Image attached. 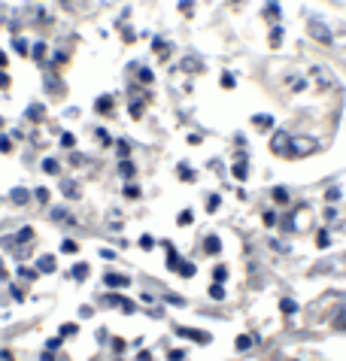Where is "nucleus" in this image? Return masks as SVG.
Returning <instances> with one entry per match:
<instances>
[{
	"mask_svg": "<svg viewBox=\"0 0 346 361\" xmlns=\"http://www.w3.org/2000/svg\"><path fill=\"white\" fill-rule=\"evenodd\" d=\"M40 270L52 274V270H55V258H52V255H43V258H40Z\"/></svg>",
	"mask_w": 346,
	"mask_h": 361,
	"instance_id": "2",
	"label": "nucleus"
},
{
	"mask_svg": "<svg viewBox=\"0 0 346 361\" xmlns=\"http://www.w3.org/2000/svg\"><path fill=\"white\" fill-rule=\"evenodd\" d=\"M207 209L213 213V209H219V197H210V204H207Z\"/></svg>",
	"mask_w": 346,
	"mask_h": 361,
	"instance_id": "14",
	"label": "nucleus"
},
{
	"mask_svg": "<svg viewBox=\"0 0 346 361\" xmlns=\"http://www.w3.org/2000/svg\"><path fill=\"white\" fill-rule=\"evenodd\" d=\"M0 279H6V270H4V264H0Z\"/></svg>",
	"mask_w": 346,
	"mask_h": 361,
	"instance_id": "17",
	"label": "nucleus"
},
{
	"mask_svg": "<svg viewBox=\"0 0 346 361\" xmlns=\"http://www.w3.org/2000/svg\"><path fill=\"white\" fill-rule=\"evenodd\" d=\"M179 270H182V276H191V274H195V264H182Z\"/></svg>",
	"mask_w": 346,
	"mask_h": 361,
	"instance_id": "13",
	"label": "nucleus"
},
{
	"mask_svg": "<svg viewBox=\"0 0 346 361\" xmlns=\"http://www.w3.org/2000/svg\"><path fill=\"white\" fill-rule=\"evenodd\" d=\"M107 283H109V286H128L131 279H128V276H113V274H109V276H107Z\"/></svg>",
	"mask_w": 346,
	"mask_h": 361,
	"instance_id": "5",
	"label": "nucleus"
},
{
	"mask_svg": "<svg viewBox=\"0 0 346 361\" xmlns=\"http://www.w3.org/2000/svg\"><path fill=\"white\" fill-rule=\"evenodd\" d=\"M46 349H49V353H58V349H61V340H49Z\"/></svg>",
	"mask_w": 346,
	"mask_h": 361,
	"instance_id": "10",
	"label": "nucleus"
},
{
	"mask_svg": "<svg viewBox=\"0 0 346 361\" xmlns=\"http://www.w3.org/2000/svg\"><path fill=\"white\" fill-rule=\"evenodd\" d=\"M177 222H179V225H191V213H179Z\"/></svg>",
	"mask_w": 346,
	"mask_h": 361,
	"instance_id": "11",
	"label": "nucleus"
},
{
	"mask_svg": "<svg viewBox=\"0 0 346 361\" xmlns=\"http://www.w3.org/2000/svg\"><path fill=\"white\" fill-rule=\"evenodd\" d=\"M85 274H88L85 264H76V267H73V276H76V279H85Z\"/></svg>",
	"mask_w": 346,
	"mask_h": 361,
	"instance_id": "7",
	"label": "nucleus"
},
{
	"mask_svg": "<svg viewBox=\"0 0 346 361\" xmlns=\"http://www.w3.org/2000/svg\"><path fill=\"white\" fill-rule=\"evenodd\" d=\"M207 252H210V255L222 252V243H219V237H207Z\"/></svg>",
	"mask_w": 346,
	"mask_h": 361,
	"instance_id": "3",
	"label": "nucleus"
},
{
	"mask_svg": "<svg viewBox=\"0 0 346 361\" xmlns=\"http://www.w3.org/2000/svg\"><path fill=\"white\" fill-rule=\"evenodd\" d=\"M61 249H64V252H67V255H73V252H79V249H76V243H73V240H64V243H61Z\"/></svg>",
	"mask_w": 346,
	"mask_h": 361,
	"instance_id": "6",
	"label": "nucleus"
},
{
	"mask_svg": "<svg viewBox=\"0 0 346 361\" xmlns=\"http://www.w3.org/2000/svg\"><path fill=\"white\" fill-rule=\"evenodd\" d=\"M177 331H179L182 337H191V340H198V343H207V340H210L207 334H203V331H189V328H177Z\"/></svg>",
	"mask_w": 346,
	"mask_h": 361,
	"instance_id": "1",
	"label": "nucleus"
},
{
	"mask_svg": "<svg viewBox=\"0 0 346 361\" xmlns=\"http://www.w3.org/2000/svg\"><path fill=\"white\" fill-rule=\"evenodd\" d=\"M210 298H213V300H222V298H225V288H222V283H216V286L210 288Z\"/></svg>",
	"mask_w": 346,
	"mask_h": 361,
	"instance_id": "4",
	"label": "nucleus"
},
{
	"mask_svg": "<svg viewBox=\"0 0 346 361\" xmlns=\"http://www.w3.org/2000/svg\"><path fill=\"white\" fill-rule=\"evenodd\" d=\"M228 279V270L225 267H216V283H225Z\"/></svg>",
	"mask_w": 346,
	"mask_h": 361,
	"instance_id": "8",
	"label": "nucleus"
},
{
	"mask_svg": "<svg viewBox=\"0 0 346 361\" xmlns=\"http://www.w3.org/2000/svg\"><path fill=\"white\" fill-rule=\"evenodd\" d=\"M0 361H13V355H9V353H0Z\"/></svg>",
	"mask_w": 346,
	"mask_h": 361,
	"instance_id": "16",
	"label": "nucleus"
},
{
	"mask_svg": "<svg viewBox=\"0 0 346 361\" xmlns=\"http://www.w3.org/2000/svg\"><path fill=\"white\" fill-rule=\"evenodd\" d=\"M64 195H73V197H76V195H79V188H76L73 183H64Z\"/></svg>",
	"mask_w": 346,
	"mask_h": 361,
	"instance_id": "9",
	"label": "nucleus"
},
{
	"mask_svg": "<svg viewBox=\"0 0 346 361\" xmlns=\"http://www.w3.org/2000/svg\"><path fill=\"white\" fill-rule=\"evenodd\" d=\"M13 197H16V204H28V192H16Z\"/></svg>",
	"mask_w": 346,
	"mask_h": 361,
	"instance_id": "12",
	"label": "nucleus"
},
{
	"mask_svg": "<svg viewBox=\"0 0 346 361\" xmlns=\"http://www.w3.org/2000/svg\"><path fill=\"white\" fill-rule=\"evenodd\" d=\"M237 349H249V337H240L237 340Z\"/></svg>",
	"mask_w": 346,
	"mask_h": 361,
	"instance_id": "15",
	"label": "nucleus"
}]
</instances>
